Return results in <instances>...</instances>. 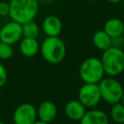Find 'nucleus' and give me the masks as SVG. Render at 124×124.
<instances>
[{"label": "nucleus", "instance_id": "nucleus-1", "mask_svg": "<svg viewBox=\"0 0 124 124\" xmlns=\"http://www.w3.org/2000/svg\"><path fill=\"white\" fill-rule=\"evenodd\" d=\"M9 16L20 24L34 20L39 12L38 0H10Z\"/></svg>", "mask_w": 124, "mask_h": 124}, {"label": "nucleus", "instance_id": "nucleus-2", "mask_svg": "<svg viewBox=\"0 0 124 124\" xmlns=\"http://www.w3.org/2000/svg\"><path fill=\"white\" fill-rule=\"evenodd\" d=\"M43 58L50 64H59L66 56L65 43L58 36L46 37L40 46Z\"/></svg>", "mask_w": 124, "mask_h": 124}, {"label": "nucleus", "instance_id": "nucleus-3", "mask_svg": "<svg viewBox=\"0 0 124 124\" xmlns=\"http://www.w3.org/2000/svg\"><path fill=\"white\" fill-rule=\"evenodd\" d=\"M101 61L105 74L116 77L124 71V51L122 48L110 46L103 51Z\"/></svg>", "mask_w": 124, "mask_h": 124}, {"label": "nucleus", "instance_id": "nucleus-4", "mask_svg": "<svg viewBox=\"0 0 124 124\" xmlns=\"http://www.w3.org/2000/svg\"><path fill=\"white\" fill-rule=\"evenodd\" d=\"M105 76L101 59L89 57L85 59L79 67V77L85 83H99Z\"/></svg>", "mask_w": 124, "mask_h": 124}, {"label": "nucleus", "instance_id": "nucleus-5", "mask_svg": "<svg viewBox=\"0 0 124 124\" xmlns=\"http://www.w3.org/2000/svg\"><path fill=\"white\" fill-rule=\"evenodd\" d=\"M98 85L101 92V97L106 103L113 105L120 102L124 93V89L117 79L113 78L112 77L104 78L98 83Z\"/></svg>", "mask_w": 124, "mask_h": 124}, {"label": "nucleus", "instance_id": "nucleus-6", "mask_svg": "<svg viewBox=\"0 0 124 124\" xmlns=\"http://www.w3.org/2000/svg\"><path fill=\"white\" fill-rule=\"evenodd\" d=\"M98 83H85L78 90V100L85 108H94L101 101Z\"/></svg>", "mask_w": 124, "mask_h": 124}, {"label": "nucleus", "instance_id": "nucleus-7", "mask_svg": "<svg viewBox=\"0 0 124 124\" xmlns=\"http://www.w3.org/2000/svg\"><path fill=\"white\" fill-rule=\"evenodd\" d=\"M22 37H23L22 24L15 20H11L7 22L0 28V41L1 42L7 43L13 46L14 44L19 42L22 39Z\"/></svg>", "mask_w": 124, "mask_h": 124}, {"label": "nucleus", "instance_id": "nucleus-8", "mask_svg": "<svg viewBox=\"0 0 124 124\" xmlns=\"http://www.w3.org/2000/svg\"><path fill=\"white\" fill-rule=\"evenodd\" d=\"M37 118V108L29 104L23 103L19 105L14 111L13 120L15 124H32Z\"/></svg>", "mask_w": 124, "mask_h": 124}, {"label": "nucleus", "instance_id": "nucleus-9", "mask_svg": "<svg viewBox=\"0 0 124 124\" xmlns=\"http://www.w3.org/2000/svg\"><path fill=\"white\" fill-rule=\"evenodd\" d=\"M42 29L46 37L59 36L62 31V21L56 16H47L42 22Z\"/></svg>", "mask_w": 124, "mask_h": 124}, {"label": "nucleus", "instance_id": "nucleus-10", "mask_svg": "<svg viewBox=\"0 0 124 124\" xmlns=\"http://www.w3.org/2000/svg\"><path fill=\"white\" fill-rule=\"evenodd\" d=\"M56 114L57 108L51 101H44L37 108V116H39V119L44 122L50 123L55 119Z\"/></svg>", "mask_w": 124, "mask_h": 124}, {"label": "nucleus", "instance_id": "nucleus-11", "mask_svg": "<svg viewBox=\"0 0 124 124\" xmlns=\"http://www.w3.org/2000/svg\"><path fill=\"white\" fill-rule=\"evenodd\" d=\"M79 124H109V117L101 109H91L84 113Z\"/></svg>", "mask_w": 124, "mask_h": 124}, {"label": "nucleus", "instance_id": "nucleus-12", "mask_svg": "<svg viewBox=\"0 0 124 124\" xmlns=\"http://www.w3.org/2000/svg\"><path fill=\"white\" fill-rule=\"evenodd\" d=\"M85 112L86 108L79 100H71L65 106V113L67 117L71 120L79 121Z\"/></svg>", "mask_w": 124, "mask_h": 124}, {"label": "nucleus", "instance_id": "nucleus-13", "mask_svg": "<svg viewBox=\"0 0 124 124\" xmlns=\"http://www.w3.org/2000/svg\"><path fill=\"white\" fill-rule=\"evenodd\" d=\"M39 49H40V46H39L37 39L23 37V39L20 40L19 50L23 56L33 57L38 53Z\"/></svg>", "mask_w": 124, "mask_h": 124}, {"label": "nucleus", "instance_id": "nucleus-14", "mask_svg": "<svg viewBox=\"0 0 124 124\" xmlns=\"http://www.w3.org/2000/svg\"><path fill=\"white\" fill-rule=\"evenodd\" d=\"M103 30L110 38L118 37V36L123 35L124 33V23L119 18H116V17L109 18L105 22Z\"/></svg>", "mask_w": 124, "mask_h": 124}, {"label": "nucleus", "instance_id": "nucleus-15", "mask_svg": "<svg viewBox=\"0 0 124 124\" xmlns=\"http://www.w3.org/2000/svg\"><path fill=\"white\" fill-rule=\"evenodd\" d=\"M92 41H93V45L102 51L111 46V38L104 30L96 31L93 34Z\"/></svg>", "mask_w": 124, "mask_h": 124}, {"label": "nucleus", "instance_id": "nucleus-16", "mask_svg": "<svg viewBox=\"0 0 124 124\" xmlns=\"http://www.w3.org/2000/svg\"><path fill=\"white\" fill-rule=\"evenodd\" d=\"M109 116L116 124H124V106L118 102L111 105Z\"/></svg>", "mask_w": 124, "mask_h": 124}, {"label": "nucleus", "instance_id": "nucleus-17", "mask_svg": "<svg viewBox=\"0 0 124 124\" xmlns=\"http://www.w3.org/2000/svg\"><path fill=\"white\" fill-rule=\"evenodd\" d=\"M39 32H40L39 26H38V24L34 20H30V21H27V22L22 23L23 37L37 39V37L39 36Z\"/></svg>", "mask_w": 124, "mask_h": 124}, {"label": "nucleus", "instance_id": "nucleus-18", "mask_svg": "<svg viewBox=\"0 0 124 124\" xmlns=\"http://www.w3.org/2000/svg\"><path fill=\"white\" fill-rule=\"evenodd\" d=\"M14 54V48L12 45L0 41V59L8 60Z\"/></svg>", "mask_w": 124, "mask_h": 124}, {"label": "nucleus", "instance_id": "nucleus-19", "mask_svg": "<svg viewBox=\"0 0 124 124\" xmlns=\"http://www.w3.org/2000/svg\"><path fill=\"white\" fill-rule=\"evenodd\" d=\"M7 79H8L7 70L4 67V65L0 63V87L5 85V83L7 82Z\"/></svg>", "mask_w": 124, "mask_h": 124}, {"label": "nucleus", "instance_id": "nucleus-20", "mask_svg": "<svg viewBox=\"0 0 124 124\" xmlns=\"http://www.w3.org/2000/svg\"><path fill=\"white\" fill-rule=\"evenodd\" d=\"M111 46L122 48L124 46V36L121 35V36H118V37L111 38Z\"/></svg>", "mask_w": 124, "mask_h": 124}, {"label": "nucleus", "instance_id": "nucleus-21", "mask_svg": "<svg viewBox=\"0 0 124 124\" xmlns=\"http://www.w3.org/2000/svg\"><path fill=\"white\" fill-rule=\"evenodd\" d=\"M10 12V4L7 1H1L0 2V16H9Z\"/></svg>", "mask_w": 124, "mask_h": 124}, {"label": "nucleus", "instance_id": "nucleus-22", "mask_svg": "<svg viewBox=\"0 0 124 124\" xmlns=\"http://www.w3.org/2000/svg\"><path fill=\"white\" fill-rule=\"evenodd\" d=\"M32 124H49V123H47V122H44V121H42V120H36L34 123H32Z\"/></svg>", "mask_w": 124, "mask_h": 124}, {"label": "nucleus", "instance_id": "nucleus-23", "mask_svg": "<svg viewBox=\"0 0 124 124\" xmlns=\"http://www.w3.org/2000/svg\"><path fill=\"white\" fill-rule=\"evenodd\" d=\"M108 2H109V3H112V4H115V3H119L120 1H122V0H107Z\"/></svg>", "mask_w": 124, "mask_h": 124}, {"label": "nucleus", "instance_id": "nucleus-24", "mask_svg": "<svg viewBox=\"0 0 124 124\" xmlns=\"http://www.w3.org/2000/svg\"><path fill=\"white\" fill-rule=\"evenodd\" d=\"M120 103L124 106V93H123V95H122V98H121V100H120Z\"/></svg>", "mask_w": 124, "mask_h": 124}, {"label": "nucleus", "instance_id": "nucleus-25", "mask_svg": "<svg viewBox=\"0 0 124 124\" xmlns=\"http://www.w3.org/2000/svg\"><path fill=\"white\" fill-rule=\"evenodd\" d=\"M0 124H5L4 122H2V121H0Z\"/></svg>", "mask_w": 124, "mask_h": 124}, {"label": "nucleus", "instance_id": "nucleus-26", "mask_svg": "<svg viewBox=\"0 0 124 124\" xmlns=\"http://www.w3.org/2000/svg\"><path fill=\"white\" fill-rule=\"evenodd\" d=\"M86 1H95V0H86Z\"/></svg>", "mask_w": 124, "mask_h": 124}, {"label": "nucleus", "instance_id": "nucleus-27", "mask_svg": "<svg viewBox=\"0 0 124 124\" xmlns=\"http://www.w3.org/2000/svg\"><path fill=\"white\" fill-rule=\"evenodd\" d=\"M122 1H123V3H124V0H122Z\"/></svg>", "mask_w": 124, "mask_h": 124}, {"label": "nucleus", "instance_id": "nucleus-28", "mask_svg": "<svg viewBox=\"0 0 124 124\" xmlns=\"http://www.w3.org/2000/svg\"><path fill=\"white\" fill-rule=\"evenodd\" d=\"M9 1H10V0H9Z\"/></svg>", "mask_w": 124, "mask_h": 124}]
</instances>
